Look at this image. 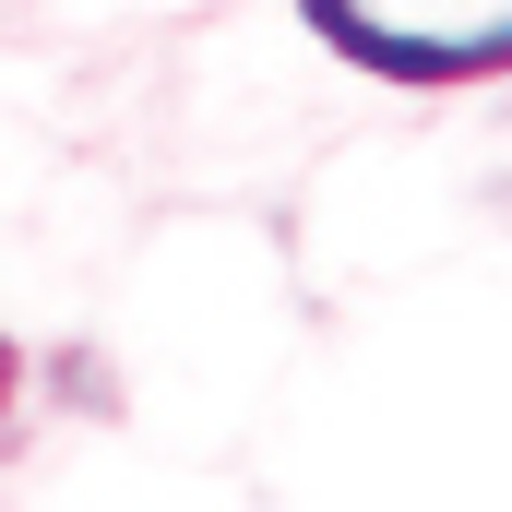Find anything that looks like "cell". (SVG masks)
I'll return each instance as SVG.
<instances>
[{
    "mask_svg": "<svg viewBox=\"0 0 512 512\" xmlns=\"http://www.w3.org/2000/svg\"><path fill=\"white\" fill-rule=\"evenodd\" d=\"M12 12H24V0H0V24H12Z\"/></svg>",
    "mask_w": 512,
    "mask_h": 512,
    "instance_id": "3",
    "label": "cell"
},
{
    "mask_svg": "<svg viewBox=\"0 0 512 512\" xmlns=\"http://www.w3.org/2000/svg\"><path fill=\"white\" fill-rule=\"evenodd\" d=\"M0 405H12V346H0Z\"/></svg>",
    "mask_w": 512,
    "mask_h": 512,
    "instance_id": "2",
    "label": "cell"
},
{
    "mask_svg": "<svg viewBox=\"0 0 512 512\" xmlns=\"http://www.w3.org/2000/svg\"><path fill=\"white\" fill-rule=\"evenodd\" d=\"M310 36H334L382 84H489L512 72V0H298Z\"/></svg>",
    "mask_w": 512,
    "mask_h": 512,
    "instance_id": "1",
    "label": "cell"
}]
</instances>
